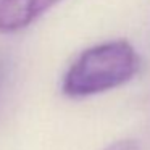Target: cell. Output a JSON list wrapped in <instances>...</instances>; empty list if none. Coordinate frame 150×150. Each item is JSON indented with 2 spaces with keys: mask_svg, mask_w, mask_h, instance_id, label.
Listing matches in <instances>:
<instances>
[{
  "mask_svg": "<svg viewBox=\"0 0 150 150\" xmlns=\"http://www.w3.org/2000/svg\"><path fill=\"white\" fill-rule=\"evenodd\" d=\"M140 60L126 40H111L84 50L65 73L62 91L71 98L102 94L126 84L139 71Z\"/></svg>",
  "mask_w": 150,
  "mask_h": 150,
  "instance_id": "1",
  "label": "cell"
},
{
  "mask_svg": "<svg viewBox=\"0 0 150 150\" xmlns=\"http://www.w3.org/2000/svg\"><path fill=\"white\" fill-rule=\"evenodd\" d=\"M60 0H0V33L21 31L39 20Z\"/></svg>",
  "mask_w": 150,
  "mask_h": 150,
  "instance_id": "2",
  "label": "cell"
},
{
  "mask_svg": "<svg viewBox=\"0 0 150 150\" xmlns=\"http://www.w3.org/2000/svg\"><path fill=\"white\" fill-rule=\"evenodd\" d=\"M105 150H137V145L134 140H118Z\"/></svg>",
  "mask_w": 150,
  "mask_h": 150,
  "instance_id": "3",
  "label": "cell"
},
{
  "mask_svg": "<svg viewBox=\"0 0 150 150\" xmlns=\"http://www.w3.org/2000/svg\"><path fill=\"white\" fill-rule=\"evenodd\" d=\"M2 74H4V63L0 62V79H2Z\"/></svg>",
  "mask_w": 150,
  "mask_h": 150,
  "instance_id": "4",
  "label": "cell"
}]
</instances>
